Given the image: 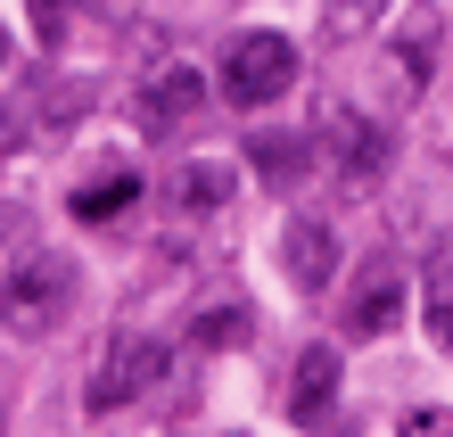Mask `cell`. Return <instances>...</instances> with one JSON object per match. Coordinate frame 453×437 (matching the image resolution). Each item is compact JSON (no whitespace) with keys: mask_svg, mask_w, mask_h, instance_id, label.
Instances as JSON below:
<instances>
[{"mask_svg":"<svg viewBox=\"0 0 453 437\" xmlns=\"http://www.w3.org/2000/svg\"><path fill=\"white\" fill-rule=\"evenodd\" d=\"M74 314V264L66 256H25L9 281H0V322L17 339H50Z\"/></svg>","mask_w":453,"mask_h":437,"instance_id":"1","label":"cell"},{"mask_svg":"<svg viewBox=\"0 0 453 437\" xmlns=\"http://www.w3.org/2000/svg\"><path fill=\"white\" fill-rule=\"evenodd\" d=\"M157 379H165V347H157L149 331H116L108 355H99V371H91V388H83V404L91 413H124V404L149 396Z\"/></svg>","mask_w":453,"mask_h":437,"instance_id":"2","label":"cell"},{"mask_svg":"<svg viewBox=\"0 0 453 437\" xmlns=\"http://www.w3.org/2000/svg\"><path fill=\"white\" fill-rule=\"evenodd\" d=\"M288 83H297V50H288L280 34H239V42H231V59H223V99L273 107Z\"/></svg>","mask_w":453,"mask_h":437,"instance_id":"3","label":"cell"},{"mask_svg":"<svg viewBox=\"0 0 453 437\" xmlns=\"http://www.w3.org/2000/svg\"><path fill=\"white\" fill-rule=\"evenodd\" d=\"M437 50H445V17L437 9H412L388 34V83L404 91V99H420V91H429V74H437Z\"/></svg>","mask_w":453,"mask_h":437,"instance_id":"4","label":"cell"},{"mask_svg":"<svg viewBox=\"0 0 453 437\" xmlns=\"http://www.w3.org/2000/svg\"><path fill=\"white\" fill-rule=\"evenodd\" d=\"M322 141H330V157H338V174H355V182H371V174L395 157V141L363 116V107H346V99L322 107Z\"/></svg>","mask_w":453,"mask_h":437,"instance_id":"5","label":"cell"},{"mask_svg":"<svg viewBox=\"0 0 453 437\" xmlns=\"http://www.w3.org/2000/svg\"><path fill=\"white\" fill-rule=\"evenodd\" d=\"M198 107H206V74L198 66H165L141 91V132H149V141H165V132H181V124L198 116Z\"/></svg>","mask_w":453,"mask_h":437,"instance_id":"6","label":"cell"},{"mask_svg":"<svg viewBox=\"0 0 453 437\" xmlns=\"http://www.w3.org/2000/svg\"><path fill=\"white\" fill-rule=\"evenodd\" d=\"M280 264H288V281H297L305 297H322V289H330V272H338V239H330V223L297 215V223L280 231Z\"/></svg>","mask_w":453,"mask_h":437,"instance_id":"7","label":"cell"},{"mask_svg":"<svg viewBox=\"0 0 453 437\" xmlns=\"http://www.w3.org/2000/svg\"><path fill=\"white\" fill-rule=\"evenodd\" d=\"M395 322H404V272H395V264H371L363 289H355V306H346V331H355V339H380V331H395Z\"/></svg>","mask_w":453,"mask_h":437,"instance_id":"8","label":"cell"},{"mask_svg":"<svg viewBox=\"0 0 453 437\" xmlns=\"http://www.w3.org/2000/svg\"><path fill=\"white\" fill-rule=\"evenodd\" d=\"M330 404H338V355L330 347H305L297 355V379H288V413H297L305 429H322Z\"/></svg>","mask_w":453,"mask_h":437,"instance_id":"9","label":"cell"},{"mask_svg":"<svg viewBox=\"0 0 453 437\" xmlns=\"http://www.w3.org/2000/svg\"><path fill=\"white\" fill-rule=\"evenodd\" d=\"M231 190H239V174L223 166V157H190V166L173 174V199H181V215H215V207H231Z\"/></svg>","mask_w":453,"mask_h":437,"instance_id":"10","label":"cell"},{"mask_svg":"<svg viewBox=\"0 0 453 437\" xmlns=\"http://www.w3.org/2000/svg\"><path fill=\"white\" fill-rule=\"evenodd\" d=\"M248 166L264 182H297L305 174V132H248Z\"/></svg>","mask_w":453,"mask_h":437,"instance_id":"11","label":"cell"},{"mask_svg":"<svg viewBox=\"0 0 453 437\" xmlns=\"http://www.w3.org/2000/svg\"><path fill=\"white\" fill-rule=\"evenodd\" d=\"M132 199H141V182H132V174H99L91 190H74L66 207H74V223H116Z\"/></svg>","mask_w":453,"mask_h":437,"instance_id":"12","label":"cell"},{"mask_svg":"<svg viewBox=\"0 0 453 437\" xmlns=\"http://www.w3.org/2000/svg\"><path fill=\"white\" fill-rule=\"evenodd\" d=\"M190 339L198 347H248V306H198Z\"/></svg>","mask_w":453,"mask_h":437,"instance_id":"13","label":"cell"},{"mask_svg":"<svg viewBox=\"0 0 453 437\" xmlns=\"http://www.w3.org/2000/svg\"><path fill=\"white\" fill-rule=\"evenodd\" d=\"M429 331H437V347L453 355V248H445V264L429 272Z\"/></svg>","mask_w":453,"mask_h":437,"instance_id":"14","label":"cell"},{"mask_svg":"<svg viewBox=\"0 0 453 437\" xmlns=\"http://www.w3.org/2000/svg\"><path fill=\"white\" fill-rule=\"evenodd\" d=\"M388 0H330V34H355V25H371Z\"/></svg>","mask_w":453,"mask_h":437,"instance_id":"15","label":"cell"},{"mask_svg":"<svg viewBox=\"0 0 453 437\" xmlns=\"http://www.w3.org/2000/svg\"><path fill=\"white\" fill-rule=\"evenodd\" d=\"M34 25H42V42H58L66 34V0H34Z\"/></svg>","mask_w":453,"mask_h":437,"instance_id":"16","label":"cell"},{"mask_svg":"<svg viewBox=\"0 0 453 437\" xmlns=\"http://www.w3.org/2000/svg\"><path fill=\"white\" fill-rule=\"evenodd\" d=\"M9 50H17V42H9V25H0V66H9Z\"/></svg>","mask_w":453,"mask_h":437,"instance_id":"17","label":"cell"}]
</instances>
